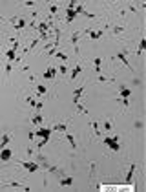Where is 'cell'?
I'll return each instance as SVG.
<instances>
[{"mask_svg":"<svg viewBox=\"0 0 146 192\" xmlns=\"http://www.w3.org/2000/svg\"><path fill=\"white\" fill-rule=\"evenodd\" d=\"M84 90H86V84H81L79 88H75L73 90V106L77 108V112L79 114H88V110L82 106V103H81V97H82Z\"/></svg>","mask_w":146,"mask_h":192,"instance_id":"1","label":"cell"},{"mask_svg":"<svg viewBox=\"0 0 146 192\" xmlns=\"http://www.w3.org/2000/svg\"><path fill=\"white\" fill-rule=\"evenodd\" d=\"M101 139H102V143L111 152H119L121 150V141H119L117 135H106V137H101Z\"/></svg>","mask_w":146,"mask_h":192,"instance_id":"2","label":"cell"},{"mask_svg":"<svg viewBox=\"0 0 146 192\" xmlns=\"http://www.w3.org/2000/svg\"><path fill=\"white\" fill-rule=\"evenodd\" d=\"M79 13H84V6L82 4H77L75 7H68V9H66V24H71L73 20L77 19Z\"/></svg>","mask_w":146,"mask_h":192,"instance_id":"3","label":"cell"},{"mask_svg":"<svg viewBox=\"0 0 146 192\" xmlns=\"http://www.w3.org/2000/svg\"><path fill=\"white\" fill-rule=\"evenodd\" d=\"M126 53H128V50H123V51H119L117 55H111V57H110V59H111V60H115V59H117V60H121V62L124 64L126 68H130L131 72H135V68L131 66V62H130V60L126 59Z\"/></svg>","mask_w":146,"mask_h":192,"instance_id":"4","label":"cell"},{"mask_svg":"<svg viewBox=\"0 0 146 192\" xmlns=\"http://www.w3.org/2000/svg\"><path fill=\"white\" fill-rule=\"evenodd\" d=\"M82 35H88V29H82V31H73V35L69 38V42H71V46H73V50H75V53L79 55V38L82 37Z\"/></svg>","mask_w":146,"mask_h":192,"instance_id":"5","label":"cell"},{"mask_svg":"<svg viewBox=\"0 0 146 192\" xmlns=\"http://www.w3.org/2000/svg\"><path fill=\"white\" fill-rule=\"evenodd\" d=\"M9 24L13 26V29H19V31H20V29H24V28L27 26V20L15 15V17H11V19H9Z\"/></svg>","mask_w":146,"mask_h":192,"instance_id":"6","label":"cell"},{"mask_svg":"<svg viewBox=\"0 0 146 192\" xmlns=\"http://www.w3.org/2000/svg\"><path fill=\"white\" fill-rule=\"evenodd\" d=\"M20 167L22 168H26L27 172H37V170L40 168V165L35 163V161H20Z\"/></svg>","mask_w":146,"mask_h":192,"instance_id":"7","label":"cell"},{"mask_svg":"<svg viewBox=\"0 0 146 192\" xmlns=\"http://www.w3.org/2000/svg\"><path fill=\"white\" fill-rule=\"evenodd\" d=\"M73 185V176H60L59 177V187H62V189H66V187H71Z\"/></svg>","mask_w":146,"mask_h":192,"instance_id":"8","label":"cell"},{"mask_svg":"<svg viewBox=\"0 0 146 192\" xmlns=\"http://www.w3.org/2000/svg\"><path fill=\"white\" fill-rule=\"evenodd\" d=\"M2 189H6V187H11V189H22V190H29V187L27 185H22L19 181H7V183H2L0 185Z\"/></svg>","mask_w":146,"mask_h":192,"instance_id":"9","label":"cell"},{"mask_svg":"<svg viewBox=\"0 0 146 192\" xmlns=\"http://www.w3.org/2000/svg\"><path fill=\"white\" fill-rule=\"evenodd\" d=\"M104 35V29H93V28H88V37L91 40H99V38Z\"/></svg>","mask_w":146,"mask_h":192,"instance_id":"10","label":"cell"},{"mask_svg":"<svg viewBox=\"0 0 146 192\" xmlns=\"http://www.w3.org/2000/svg\"><path fill=\"white\" fill-rule=\"evenodd\" d=\"M51 134H53V130H51L49 126H40V128L35 132V135H37V137H40V139H42V137H51Z\"/></svg>","mask_w":146,"mask_h":192,"instance_id":"11","label":"cell"},{"mask_svg":"<svg viewBox=\"0 0 146 192\" xmlns=\"http://www.w3.org/2000/svg\"><path fill=\"white\" fill-rule=\"evenodd\" d=\"M135 168H137V165H135V163H131V165H130V168H128V172H126V177H124L126 185H130V183H131L133 174H135Z\"/></svg>","mask_w":146,"mask_h":192,"instance_id":"12","label":"cell"},{"mask_svg":"<svg viewBox=\"0 0 146 192\" xmlns=\"http://www.w3.org/2000/svg\"><path fill=\"white\" fill-rule=\"evenodd\" d=\"M11 155H13V152H11V148H0V161H9L11 159Z\"/></svg>","mask_w":146,"mask_h":192,"instance_id":"13","label":"cell"},{"mask_svg":"<svg viewBox=\"0 0 146 192\" xmlns=\"http://www.w3.org/2000/svg\"><path fill=\"white\" fill-rule=\"evenodd\" d=\"M57 73H59V72H57V68H55V66H49V68L42 73V77H44V79H55Z\"/></svg>","mask_w":146,"mask_h":192,"instance_id":"14","label":"cell"},{"mask_svg":"<svg viewBox=\"0 0 146 192\" xmlns=\"http://www.w3.org/2000/svg\"><path fill=\"white\" fill-rule=\"evenodd\" d=\"M81 72H82V64H81V62H77V64L73 66L71 73H69V79H71V81H75V79L79 77V73H81Z\"/></svg>","mask_w":146,"mask_h":192,"instance_id":"15","label":"cell"},{"mask_svg":"<svg viewBox=\"0 0 146 192\" xmlns=\"http://www.w3.org/2000/svg\"><path fill=\"white\" fill-rule=\"evenodd\" d=\"M119 97H121V99H130V97H131V88H128V86H121V90H119Z\"/></svg>","mask_w":146,"mask_h":192,"instance_id":"16","label":"cell"},{"mask_svg":"<svg viewBox=\"0 0 146 192\" xmlns=\"http://www.w3.org/2000/svg\"><path fill=\"white\" fill-rule=\"evenodd\" d=\"M9 141H11V134H9V132H4L2 137H0V148H6Z\"/></svg>","mask_w":146,"mask_h":192,"instance_id":"17","label":"cell"},{"mask_svg":"<svg viewBox=\"0 0 146 192\" xmlns=\"http://www.w3.org/2000/svg\"><path fill=\"white\" fill-rule=\"evenodd\" d=\"M51 130H53V132H66V130H68V123H55V124H53V126H51Z\"/></svg>","mask_w":146,"mask_h":192,"instance_id":"18","label":"cell"},{"mask_svg":"<svg viewBox=\"0 0 146 192\" xmlns=\"http://www.w3.org/2000/svg\"><path fill=\"white\" fill-rule=\"evenodd\" d=\"M90 126H91V130H93V134L95 137H102V132H101V128H99V124H97V121H90Z\"/></svg>","mask_w":146,"mask_h":192,"instance_id":"19","label":"cell"},{"mask_svg":"<svg viewBox=\"0 0 146 192\" xmlns=\"http://www.w3.org/2000/svg\"><path fill=\"white\" fill-rule=\"evenodd\" d=\"M144 48H146V38L141 37V40H139V48H137V55H139V57H143V53H144Z\"/></svg>","mask_w":146,"mask_h":192,"instance_id":"20","label":"cell"},{"mask_svg":"<svg viewBox=\"0 0 146 192\" xmlns=\"http://www.w3.org/2000/svg\"><path fill=\"white\" fill-rule=\"evenodd\" d=\"M102 126H104V132H111V128H113V121L108 119V117H104V119H102Z\"/></svg>","mask_w":146,"mask_h":192,"instance_id":"21","label":"cell"},{"mask_svg":"<svg viewBox=\"0 0 146 192\" xmlns=\"http://www.w3.org/2000/svg\"><path fill=\"white\" fill-rule=\"evenodd\" d=\"M64 134H66V139L69 141V145H71V148H73V150H77V141H75V137H73V134H69L68 130H66Z\"/></svg>","mask_w":146,"mask_h":192,"instance_id":"22","label":"cell"},{"mask_svg":"<svg viewBox=\"0 0 146 192\" xmlns=\"http://www.w3.org/2000/svg\"><path fill=\"white\" fill-rule=\"evenodd\" d=\"M6 60H7V62H15V60H17V51H15V50H13V48H11V50H7V53H6Z\"/></svg>","mask_w":146,"mask_h":192,"instance_id":"23","label":"cell"},{"mask_svg":"<svg viewBox=\"0 0 146 192\" xmlns=\"http://www.w3.org/2000/svg\"><path fill=\"white\" fill-rule=\"evenodd\" d=\"M124 31H126L124 26H117V24H115V26H111V33H113V35H123Z\"/></svg>","mask_w":146,"mask_h":192,"instance_id":"24","label":"cell"},{"mask_svg":"<svg viewBox=\"0 0 146 192\" xmlns=\"http://www.w3.org/2000/svg\"><path fill=\"white\" fill-rule=\"evenodd\" d=\"M93 66H95V73H102V72H101L102 59H101V57H95V59H93Z\"/></svg>","mask_w":146,"mask_h":192,"instance_id":"25","label":"cell"},{"mask_svg":"<svg viewBox=\"0 0 146 192\" xmlns=\"http://www.w3.org/2000/svg\"><path fill=\"white\" fill-rule=\"evenodd\" d=\"M31 123H33V124H42V123H44V117L40 115V112H37V114L31 117Z\"/></svg>","mask_w":146,"mask_h":192,"instance_id":"26","label":"cell"},{"mask_svg":"<svg viewBox=\"0 0 146 192\" xmlns=\"http://www.w3.org/2000/svg\"><path fill=\"white\" fill-rule=\"evenodd\" d=\"M35 88H37V95H39V97L46 95V92H48V88H46V86H44V84H37V86H35Z\"/></svg>","mask_w":146,"mask_h":192,"instance_id":"27","label":"cell"},{"mask_svg":"<svg viewBox=\"0 0 146 192\" xmlns=\"http://www.w3.org/2000/svg\"><path fill=\"white\" fill-rule=\"evenodd\" d=\"M48 141H49V137H42V139H40V143L37 145V152H42V148H44V146L48 145Z\"/></svg>","mask_w":146,"mask_h":192,"instance_id":"28","label":"cell"},{"mask_svg":"<svg viewBox=\"0 0 146 192\" xmlns=\"http://www.w3.org/2000/svg\"><path fill=\"white\" fill-rule=\"evenodd\" d=\"M55 57H57V59H60L62 62H66V60H68V55H66L64 51H59V50H57V53H55Z\"/></svg>","mask_w":146,"mask_h":192,"instance_id":"29","label":"cell"},{"mask_svg":"<svg viewBox=\"0 0 146 192\" xmlns=\"http://www.w3.org/2000/svg\"><path fill=\"white\" fill-rule=\"evenodd\" d=\"M57 72H59V75H68V68H66L64 64L59 66V70H57Z\"/></svg>","mask_w":146,"mask_h":192,"instance_id":"30","label":"cell"},{"mask_svg":"<svg viewBox=\"0 0 146 192\" xmlns=\"http://www.w3.org/2000/svg\"><path fill=\"white\" fill-rule=\"evenodd\" d=\"M26 103H27V104H29V106H31V108H35V104H37V101H35V99H33V97H26Z\"/></svg>","mask_w":146,"mask_h":192,"instance_id":"31","label":"cell"},{"mask_svg":"<svg viewBox=\"0 0 146 192\" xmlns=\"http://www.w3.org/2000/svg\"><path fill=\"white\" fill-rule=\"evenodd\" d=\"M13 72V62H6V75H9Z\"/></svg>","mask_w":146,"mask_h":192,"instance_id":"32","label":"cell"},{"mask_svg":"<svg viewBox=\"0 0 146 192\" xmlns=\"http://www.w3.org/2000/svg\"><path fill=\"white\" fill-rule=\"evenodd\" d=\"M97 81H99V82H108L110 79H108L106 75H102V73H97Z\"/></svg>","mask_w":146,"mask_h":192,"instance_id":"33","label":"cell"},{"mask_svg":"<svg viewBox=\"0 0 146 192\" xmlns=\"http://www.w3.org/2000/svg\"><path fill=\"white\" fill-rule=\"evenodd\" d=\"M35 4H37V2H35V0H26V2H24V4H22V6H26V7H33V6H35Z\"/></svg>","mask_w":146,"mask_h":192,"instance_id":"34","label":"cell"},{"mask_svg":"<svg viewBox=\"0 0 146 192\" xmlns=\"http://www.w3.org/2000/svg\"><path fill=\"white\" fill-rule=\"evenodd\" d=\"M57 11H59V4H53V6L49 7V13H51V15H55Z\"/></svg>","mask_w":146,"mask_h":192,"instance_id":"35","label":"cell"},{"mask_svg":"<svg viewBox=\"0 0 146 192\" xmlns=\"http://www.w3.org/2000/svg\"><path fill=\"white\" fill-rule=\"evenodd\" d=\"M42 108H44V103H42V101H37V104H35V110H37V112H40Z\"/></svg>","mask_w":146,"mask_h":192,"instance_id":"36","label":"cell"},{"mask_svg":"<svg viewBox=\"0 0 146 192\" xmlns=\"http://www.w3.org/2000/svg\"><path fill=\"white\" fill-rule=\"evenodd\" d=\"M143 126H144V123H143V121H137V123H135V128H143Z\"/></svg>","mask_w":146,"mask_h":192,"instance_id":"37","label":"cell"},{"mask_svg":"<svg viewBox=\"0 0 146 192\" xmlns=\"http://www.w3.org/2000/svg\"><path fill=\"white\" fill-rule=\"evenodd\" d=\"M77 6V0H69V4H68V7H75Z\"/></svg>","mask_w":146,"mask_h":192,"instance_id":"38","label":"cell"},{"mask_svg":"<svg viewBox=\"0 0 146 192\" xmlns=\"http://www.w3.org/2000/svg\"><path fill=\"white\" fill-rule=\"evenodd\" d=\"M121 103H123V106H128V104H130V99H121Z\"/></svg>","mask_w":146,"mask_h":192,"instance_id":"39","label":"cell"},{"mask_svg":"<svg viewBox=\"0 0 146 192\" xmlns=\"http://www.w3.org/2000/svg\"><path fill=\"white\" fill-rule=\"evenodd\" d=\"M33 154H35V150H33V148H31V146H27V155H29V157H31V155H33Z\"/></svg>","mask_w":146,"mask_h":192,"instance_id":"40","label":"cell"},{"mask_svg":"<svg viewBox=\"0 0 146 192\" xmlns=\"http://www.w3.org/2000/svg\"><path fill=\"white\" fill-rule=\"evenodd\" d=\"M110 2H111V4H113V2H119V0H110Z\"/></svg>","mask_w":146,"mask_h":192,"instance_id":"41","label":"cell"},{"mask_svg":"<svg viewBox=\"0 0 146 192\" xmlns=\"http://www.w3.org/2000/svg\"><path fill=\"white\" fill-rule=\"evenodd\" d=\"M44 2H53V0H44Z\"/></svg>","mask_w":146,"mask_h":192,"instance_id":"42","label":"cell"},{"mask_svg":"<svg viewBox=\"0 0 146 192\" xmlns=\"http://www.w3.org/2000/svg\"><path fill=\"white\" fill-rule=\"evenodd\" d=\"M55 2H59V4H60V0H55Z\"/></svg>","mask_w":146,"mask_h":192,"instance_id":"43","label":"cell"}]
</instances>
